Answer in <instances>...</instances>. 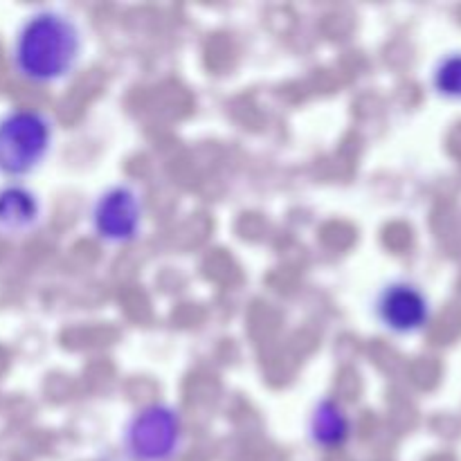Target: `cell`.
<instances>
[{
	"label": "cell",
	"mask_w": 461,
	"mask_h": 461,
	"mask_svg": "<svg viewBox=\"0 0 461 461\" xmlns=\"http://www.w3.org/2000/svg\"><path fill=\"white\" fill-rule=\"evenodd\" d=\"M309 441L320 450H338L349 441L351 417L333 396H320L306 419Z\"/></svg>",
	"instance_id": "7"
},
{
	"label": "cell",
	"mask_w": 461,
	"mask_h": 461,
	"mask_svg": "<svg viewBox=\"0 0 461 461\" xmlns=\"http://www.w3.org/2000/svg\"><path fill=\"white\" fill-rule=\"evenodd\" d=\"M43 223V201L25 183L0 185V234L21 239L34 234Z\"/></svg>",
	"instance_id": "6"
},
{
	"label": "cell",
	"mask_w": 461,
	"mask_h": 461,
	"mask_svg": "<svg viewBox=\"0 0 461 461\" xmlns=\"http://www.w3.org/2000/svg\"><path fill=\"white\" fill-rule=\"evenodd\" d=\"M84 27L61 7H39L16 27L9 61L23 81L59 86L70 79L84 59Z\"/></svg>",
	"instance_id": "1"
},
{
	"label": "cell",
	"mask_w": 461,
	"mask_h": 461,
	"mask_svg": "<svg viewBox=\"0 0 461 461\" xmlns=\"http://www.w3.org/2000/svg\"><path fill=\"white\" fill-rule=\"evenodd\" d=\"M372 313L383 331L396 338L419 336L432 320V300L421 284L396 277L383 284L372 302Z\"/></svg>",
	"instance_id": "5"
},
{
	"label": "cell",
	"mask_w": 461,
	"mask_h": 461,
	"mask_svg": "<svg viewBox=\"0 0 461 461\" xmlns=\"http://www.w3.org/2000/svg\"><path fill=\"white\" fill-rule=\"evenodd\" d=\"M430 86L437 97L461 104V50L444 52L432 63Z\"/></svg>",
	"instance_id": "8"
},
{
	"label": "cell",
	"mask_w": 461,
	"mask_h": 461,
	"mask_svg": "<svg viewBox=\"0 0 461 461\" xmlns=\"http://www.w3.org/2000/svg\"><path fill=\"white\" fill-rule=\"evenodd\" d=\"M183 444V414L165 401L142 405L122 428V448L133 461H174Z\"/></svg>",
	"instance_id": "3"
},
{
	"label": "cell",
	"mask_w": 461,
	"mask_h": 461,
	"mask_svg": "<svg viewBox=\"0 0 461 461\" xmlns=\"http://www.w3.org/2000/svg\"><path fill=\"white\" fill-rule=\"evenodd\" d=\"M57 126L39 108H9L0 115V176L21 183L36 174L54 149Z\"/></svg>",
	"instance_id": "2"
},
{
	"label": "cell",
	"mask_w": 461,
	"mask_h": 461,
	"mask_svg": "<svg viewBox=\"0 0 461 461\" xmlns=\"http://www.w3.org/2000/svg\"><path fill=\"white\" fill-rule=\"evenodd\" d=\"M90 230L106 246H129L142 237L144 198L131 183H113L90 205Z\"/></svg>",
	"instance_id": "4"
}]
</instances>
